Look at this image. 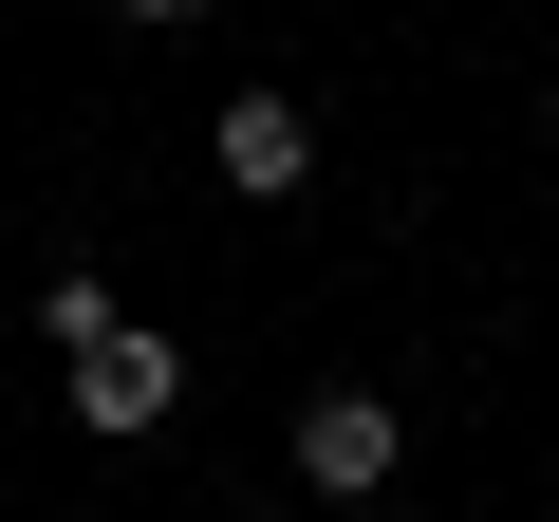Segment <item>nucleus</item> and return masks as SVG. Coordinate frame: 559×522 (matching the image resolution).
<instances>
[{
  "mask_svg": "<svg viewBox=\"0 0 559 522\" xmlns=\"http://www.w3.org/2000/svg\"><path fill=\"white\" fill-rule=\"evenodd\" d=\"M131 20H205V0H131Z\"/></svg>",
  "mask_w": 559,
  "mask_h": 522,
  "instance_id": "obj_5",
  "label": "nucleus"
},
{
  "mask_svg": "<svg viewBox=\"0 0 559 522\" xmlns=\"http://www.w3.org/2000/svg\"><path fill=\"white\" fill-rule=\"evenodd\" d=\"M299 168H318V112H299V94H224V187H242V205H280Z\"/></svg>",
  "mask_w": 559,
  "mask_h": 522,
  "instance_id": "obj_3",
  "label": "nucleus"
},
{
  "mask_svg": "<svg viewBox=\"0 0 559 522\" xmlns=\"http://www.w3.org/2000/svg\"><path fill=\"white\" fill-rule=\"evenodd\" d=\"M168 411H187V355H168V336H94V355H75V429H94V448L168 429Z\"/></svg>",
  "mask_w": 559,
  "mask_h": 522,
  "instance_id": "obj_1",
  "label": "nucleus"
},
{
  "mask_svg": "<svg viewBox=\"0 0 559 522\" xmlns=\"http://www.w3.org/2000/svg\"><path fill=\"white\" fill-rule=\"evenodd\" d=\"M392 448H411V429H392V392H318V411H299V485H318V503H373V485H392Z\"/></svg>",
  "mask_w": 559,
  "mask_h": 522,
  "instance_id": "obj_2",
  "label": "nucleus"
},
{
  "mask_svg": "<svg viewBox=\"0 0 559 522\" xmlns=\"http://www.w3.org/2000/svg\"><path fill=\"white\" fill-rule=\"evenodd\" d=\"M38 336H57V355H94V336H131V318H112V281H94V261H75V281L38 299Z\"/></svg>",
  "mask_w": 559,
  "mask_h": 522,
  "instance_id": "obj_4",
  "label": "nucleus"
}]
</instances>
